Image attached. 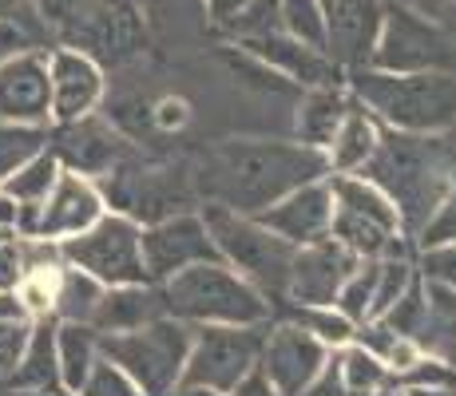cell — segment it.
Returning <instances> with one entry per match:
<instances>
[{
    "instance_id": "obj_1",
    "label": "cell",
    "mask_w": 456,
    "mask_h": 396,
    "mask_svg": "<svg viewBox=\"0 0 456 396\" xmlns=\"http://www.w3.org/2000/svg\"><path fill=\"white\" fill-rule=\"evenodd\" d=\"M330 174V158L305 143H266V139H226L199 158L195 187L207 202L239 214H262L290 190Z\"/></svg>"
},
{
    "instance_id": "obj_2",
    "label": "cell",
    "mask_w": 456,
    "mask_h": 396,
    "mask_svg": "<svg viewBox=\"0 0 456 396\" xmlns=\"http://www.w3.org/2000/svg\"><path fill=\"white\" fill-rule=\"evenodd\" d=\"M357 174L385 190V198L397 206L401 234H417L456 187V123L433 135L385 127L377 151Z\"/></svg>"
},
{
    "instance_id": "obj_3",
    "label": "cell",
    "mask_w": 456,
    "mask_h": 396,
    "mask_svg": "<svg viewBox=\"0 0 456 396\" xmlns=\"http://www.w3.org/2000/svg\"><path fill=\"white\" fill-rule=\"evenodd\" d=\"M349 95L393 131L433 135L456 123V72H346Z\"/></svg>"
},
{
    "instance_id": "obj_4",
    "label": "cell",
    "mask_w": 456,
    "mask_h": 396,
    "mask_svg": "<svg viewBox=\"0 0 456 396\" xmlns=\"http://www.w3.org/2000/svg\"><path fill=\"white\" fill-rule=\"evenodd\" d=\"M48 40L76 48L95 64H127L147 48L139 0H32Z\"/></svg>"
},
{
    "instance_id": "obj_5",
    "label": "cell",
    "mask_w": 456,
    "mask_h": 396,
    "mask_svg": "<svg viewBox=\"0 0 456 396\" xmlns=\"http://www.w3.org/2000/svg\"><path fill=\"white\" fill-rule=\"evenodd\" d=\"M163 313L187 325H262L270 302L226 262H195L159 281Z\"/></svg>"
},
{
    "instance_id": "obj_6",
    "label": "cell",
    "mask_w": 456,
    "mask_h": 396,
    "mask_svg": "<svg viewBox=\"0 0 456 396\" xmlns=\"http://www.w3.org/2000/svg\"><path fill=\"white\" fill-rule=\"evenodd\" d=\"M203 222L218 258L234 274L247 278L266 302H286V278H290V262L297 250L294 242L262 226L254 214H239V210H226L218 202H207Z\"/></svg>"
},
{
    "instance_id": "obj_7",
    "label": "cell",
    "mask_w": 456,
    "mask_h": 396,
    "mask_svg": "<svg viewBox=\"0 0 456 396\" xmlns=\"http://www.w3.org/2000/svg\"><path fill=\"white\" fill-rule=\"evenodd\" d=\"M195 329L179 317H155L127 333H100V353L116 360L119 368L139 384L147 396H167L183 381Z\"/></svg>"
},
{
    "instance_id": "obj_8",
    "label": "cell",
    "mask_w": 456,
    "mask_h": 396,
    "mask_svg": "<svg viewBox=\"0 0 456 396\" xmlns=\"http://www.w3.org/2000/svg\"><path fill=\"white\" fill-rule=\"evenodd\" d=\"M143 226L124 210H103L87 230L60 242L68 266L92 274L100 286H127V281H151L143 266Z\"/></svg>"
},
{
    "instance_id": "obj_9",
    "label": "cell",
    "mask_w": 456,
    "mask_h": 396,
    "mask_svg": "<svg viewBox=\"0 0 456 396\" xmlns=\"http://www.w3.org/2000/svg\"><path fill=\"white\" fill-rule=\"evenodd\" d=\"M370 68L381 72H456V44L436 16L385 4Z\"/></svg>"
},
{
    "instance_id": "obj_10",
    "label": "cell",
    "mask_w": 456,
    "mask_h": 396,
    "mask_svg": "<svg viewBox=\"0 0 456 396\" xmlns=\"http://www.w3.org/2000/svg\"><path fill=\"white\" fill-rule=\"evenodd\" d=\"M266 321L262 325H199L191 341L183 384H207L215 392H231L258 365Z\"/></svg>"
},
{
    "instance_id": "obj_11",
    "label": "cell",
    "mask_w": 456,
    "mask_h": 396,
    "mask_svg": "<svg viewBox=\"0 0 456 396\" xmlns=\"http://www.w3.org/2000/svg\"><path fill=\"white\" fill-rule=\"evenodd\" d=\"M48 151L60 158L64 171L87 174V179H108L111 171H119L131 158L127 139L111 123L95 119V111L80 119H68V123H52Z\"/></svg>"
},
{
    "instance_id": "obj_12",
    "label": "cell",
    "mask_w": 456,
    "mask_h": 396,
    "mask_svg": "<svg viewBox=\"0 0 456 396\" xmlns=\"http://www.w3.org/2000/svg\"><path fill=\"white\" fill-rule=\"evenodd\" d=\"M139 246H143V266L151 281H167L195 262H223L215 242H210L203 214H187V210L167 214L159 222H147L139 234Z\"/></svg>"
},
{
    "instance_id": "obj_13",
    "label": "cell",
    "mask_w": 456,
    "mask_h": 396,
    "mask_svg": "<svg viewBox=\"0 0 456 396\" xmlns=\"http://www.w3.org/2000/svg\"><path fill=\"white\" fill-rule=\"evenodd\" d=\"M0 119L52 127V79L44 48H24L0 60Z\"/></svg>"
},
{
    "instance_id": "obj_14",
    "label": "cell",
    "mask_w": 456,
    "mask_h": 396,
    "mask_svg": "<svg viewBox=\"0 0 456 396\" xmlns=\"http://www.w3.org/2000/svg\"><path fill=\"white\" fill-rule=\"evenodd\" d=\"M326 357H330V349L322 345L310 329H302L297 321H282V325H274V329H266L258 368L270 376L278 396H297L322 373Z\"/></svg>"
},
{
    "instance_id": "obj_15",
    "label": "cell",
    "mask_w": 456,
    "mask_h": 396,
    "mask_svg": "<svg viewBox=\"0 0 456 396\" xmlns=\"http://www.w3.org/2000/svg\"><path fill=\"white\" fill-rule=\"evenodd\" d=\"M357 254H349L338 238H318L294 250L290 278H286V302L294 305H333L341 281L357 270Z\"/></svg>"
},
{
    "instance_id": "obj_16",
    "label": "cell",
    "mask_w": 456,
    "mask_h": 396,
    "mask_svg": "<svg viewBox=\"0 0 456 396\" xmlns=\"http://www.w3.org/2000/svg\"><path fill=\"white\" fill-rule=\"evenodd\" d=\"M385 24V0H330L326 4V56L346 72L370 68Z\"/></svg>"
},
{
    "instance_id": "obj_17",
    "label": "cell",
    "mask_w": 456,
    "mask_h": 396,
    "mask_svg": "<svg viewBox=\"0 0 456 396\" xmlns=\"http://www.w3.org/2000/svg\"><path fill=\"white\" fill-rule=\"evenodd\" d=\"M108 210V198L95 187V179L76 171H60L52 182L48 198L37 210V234L32 238H52V242H64V238L87 230L95 218Z\"/></svg>"
},
{
    "instance_id": "obj_18",
    "label": "cell",
    "mask_w": 456,
    "mask_h": 396,
    "mask_svg": "<svg viewBox=\"0 0 456 396\" xmlns=\"http://www.w3.org/2000/svg\"><path fill=\"white\" fill-rule=\"evenodd\" d=\"M239 48L254 56L258 64H266L270 72H278L282 79H290L297 87H326V84H341V68L333 64L322 48L286 36L282 28L258 32V36H242Z\"/></svg>"
},
{
    "instance_id": "obj_19",
    "label": "cell",
    "mask_w": 456,
    "mask_h": 396,
    "mask_svg": "<svg viewBox=\"0 0 456 396\" xmlns=\"http://www.w3.org/2000/svg\"><path fill=\"white\" fill-rule=\"evenodd\" d=\"M48 79H52V123H68L92 116L103 100V64L76 48L48 52Z\"/></svg>"
},
{
    "instance_id": "obj_20",
    "label": "cell",
    "mask_w": 456,
    "mask_h": 396,
    "mask_svg": "<svg viewBox=\"0 0 456 396\" xmlns=\"http://www.w3.org/2000/svg\"><path fill=\"white\" fill-rule=\"evenodd\" d=\"M262 226H270L274 234H282L286 242L305 246L318 242L330 234V218H333V190L326 179H314L305 187L290 190L286 198H278L274 206H266L262 214H254Z\"/></svg>"
},
{
    "instance_id": "obj_21",
    "label": "cell",
    "mask_w": 456,
    "mask_h": 396,
    "mask_svg": "<svg viewBox=\"0 0 456 396\" xmlns=\"http://www.w3.org/2000/svg\"><path fill=\"white\" fill-rule=\"evenodd\" d=\"M163 317V294L155 281H127V286H103V297L92 313L95 333H127Z\"/></svg>"
},
{
    "instance_id": "obj_22",
    "label": "cell",
    "mask_w": 456,
    "mask_h": 396,
    "mask_svg": "<svg viewBox=\"0 0 456 396\" xmlns=\"http://www.w3.org/2000/svg\"><path fill=\"white\" fill-rule=\"evenodd\" d=\"M377 139H381V123H377L357 100H349L346 119H341V127L333 131V139L326 147L330 171L333 174H357L365 163H370V155L377 151Z\"/></svg>"
},
{
    "instance_id": "obj_23",
    "label": "cell",
    "mask_w": 456,
    "mask_h": 396,
    "mask_svg": "<svg viewBox=\"0 0 456 396\" xmlns=\"http://www.w3.org/2000/svg\"><path fill=\"white\" fill-rule=\"evenodd\" d=\"M349 100H354V95L341 92V84L310 87V92H305V100L297 103V143L326 151L333 131H338L341 119H346Z\"/></svg>"
},
{
    "instance_id": "obj_24",
    "label": "cell",
    "mask_w": 456,
    "mask_h": 396,
    "mask_svg": "<svg viewBox=\"0 0 456 396\" xmlns=\"http://www.w3.org/2000/svg\"><path fill=\"white\" fill-rule=\"evenodd\" d=\"M60 368H56V317H32L28 341H24V353L16 360V373L8 376V389H40V384H56Z\"/></svg>"
},
{
    "instance_id": "obj_25",
    "label": "cell",
    "mask_w": 456,
    "mask_h": 396,
    "mask_svg": "<svg viewBox=\"0 0 456 396\" xmlns=\"http://www.w3.org/2000/svg\"><path fill=\"white\" fill-rule=\"evenodd\" d=\"M425 297H428V313L417 333V345H420V353L441 357L456 368V289L425 281Z\"/></svg>"
},
{
    "instance_id": "obj_26",
    "label": "cell",
    "mask_w": 456,
    "mask_h": 396,
    "mask_svg": "<svg viewBox=\"0 0 456 396\" xmlns=\"http://www.w3.org/2000/svg\"><path fill=\"white\" fill-rule=\"evenodd\" d=\"M95 357H100V333L80 321H56V368L60 384L80 392V384L92 373Z\"/></svg>"
},
{
    "instance_id": "obj_27",
    "label": "cell",
    "mask_w": 456,
    "mask_h": 396,
    "mask_svg": "<svg viewBox=\"0 0 456 396\" xmlns=\"http://www.w3.org/2000/svg\"><path fill=\"white\" fill-rule=\"evenodd\" d=\"M100 297H103L100 281L64 262L56 274V286H52V317H56V321L92 325V313H95V305H100Z\"/></svg>"
},
{
    "instance_id": "obj_28",
    "label": "cell",
    "mask_w": 456,
    "mask_h": 396,
    "mask_svg": "<svg viewBox=\"0 0 456 396\" xmlns=\"http://www.w3.org/2000/svg\"><path fill=\"white\" fill-rule=\"evenodd\" d=\"M330 190H333V206H346L362 218H373L377 226H385V230L401 234L397 206H393V202L385 198V190H377L370 179H362V174H333Z\"/></svg>"
},
{
    "instance_id": "obj_29",
    "label": "cell",
    "mask_w": 456,
    "mask_h": 396,
    "mask_svg": "<svg viewBox=\"0 0 456 396\" xmlns=\"http://www.w3.org/2000/svg\"><path fill=\"white\" fill-rule=\"evenodd\" d=\"M354 341L362 349H370V353L381 360L385 368H389L393 376L397 373H405L409 365L420 357V345L413 337H405V333H397V329H389V325L381 321V317H370V321H357V329H354Z\"/></svg>"
},
{
    "instance_id": "obj_30",
    "label": "cell",
    "mask_w": 456,
    "mask_h": 396,
    "mask_svg": "<svg viewBox=\"0 0 456 396\" xmlns=\"http://www.w3.org/2000/svg\"><path fill=\"white\" fill-rule=\"evenodd\" d=\"M60 171H64V166H60V158L44 147V151H37L32 158H24V163L16 166L4 182H0V190H4V195H12L16 206H40V202L48 198V190H52V182H56Z\"/></svg>"
},
{
    "instance_id": "obj_31",
    "label": "cell",
    "mask_w": 456,
    "mask_h": 396,
    "mask_svg": "<svg viewBox=\"0 0 456 396\" xmlns=\"http://www.w3.org/2000/svg\"><path fill=\"white\" fill-rule=\"evenodd\" d=\"M330 238H338V242L346 246L349 254H357V258H381L385 246L397 238V230H385V226H377L373 218H362L346 206H333Z\"/></svg>"
},
{
    "instance_id": "obj_32",
    "label": "cell",
    "mask_w": 456,
    "mask_h": 396,
    "mask_svg": "<svg viewBox=\"0 0 456 396\" xmlns=\"http://www.w3.org/2000/svg\"><path fill=\"white\" fill-rule=\"evenodd\" d=\"M338 365H341V381H346L349 396H373L393 384V373L377 360L370 349H362L357 341L338 349Z\"/></svg>"
},
{
    "instance_id": "obj_33",
    "label": "cell",
    "mask_w": 456,
    "mask_h": 396,
    "mask_svg": "<svg viewBox=\"0 0 456 396\" xmlns=\"http://www.w3.org/2000/svg\"><path fill=\"white\" fill-rule=\"evenodd\" d=\"M278 28L326 52V4L322 0H278Z\"/></svg>"
},
{
    "instance_id": "obj_34",
    "label": "cell",
    "mask_w": 456,
    "mask_h": 396,
    "mask_svg": "<svg viewBox=\"0 0 456 396\" xmlns=\"http://www.w3.org/2000/svg\"><path fill=\"white\" fill-rule=\"evenodd\" d=\"M290 321H297L302 329H310L326 349L349 345V341H354V329H357L338 305H294Z\"/></svg>"
},
{
    "instance_id": "obj_35",
    "label": "cell",
    "mask_w": 456,
    "mask_h": 396,
    "mask_svg": "<svg viewBox=\"0 0 456 396\" xmlns=\"http://www.w3.org/2000/svg\"><path fill=\"white\" fill-rule=\"evenodd\" d=\"M48 147V127H28V123L0 119V182L37 151Z\"/></svg>"
},
{
    "instance_id": "obj_36",
    "label": "cell",
    "mask_w": 456,
    "mask_h": 396,
    "mask_svg": "<svg viewBox=\"0 0 456 396\" xmlns=\"http://www.w3.org/2000/svg\"><path fill=\"white\" fill-rule=\"evenodd\" d=\"M373 278H377V258H362L357 262V270L341 281L338 297H333V305H338L341 313L349 317V321H365L370 317V297H373Z\"/></svg>"
},
{
    "instance_id": "obj_37",
    "label": "cell",
    "mask_w": 456,
    "mask_h": 396,
    "mask_svg": "<svg viewBox=\"0 0 456 396\" xmlns=\"http://www.w3.org/2000/svg\"><path fill=\"white\" fill-rule=\"evenodd\" d=\"M425 313H428V297H425V281H420V274H417L413 281H409L405 294L381 313V321L389 325V329H397V333H405V337L417 341L420 325H425Z\"/></svg>"
},
{
    "instance_id": "obj_38",
    "label": "cell",
    "mask_w": 456,
    "mask_h": 396,
    "mask_svg": "<svg viewBox=\"0 0 456 396\" xmlns=\"http://www.w3.org/2000/svg\"><path fill=\"white\" fill-rule=\"evenodd\" d=\"M80 396H147V392L131 381L116 360H108L100 353L92 365V373H87V381L80 384Z\"/></svg>"
},
{
    "instance_id": "obj_39",
    "label": "cell",
    "mask_w": 456,
    "mask_h": 396,
    "mask_svg": "<svg viewBox=\"0 0 456 396\" xmlns=\"http://www.w3.org/2000/svg\"><path fill=\"white\" fill-rule=\"evenodd\" d=\"M401 389H456V368L441 357L420 353L405 373H397Z\"/></svg>"
},
{
    "instance_id": "obj_40",
    "label": "cell",
    "mask_w": 456,
    "mask_h": 396,
    "mask_svg": "<svg viewBox=\"0 0 456 396\" xmlns=\"http://www.w3.org/2000/svg\"><path fill=\"white\" fill-rule=\"evenodd\" d=\"M417 238V250H428V246H444L456 242V187L441 198V206L428 214V222L413 234Z\"/></svg>"
},
{
    "instance_id": "obj_41",
    "label": "cell",
    "mask_w": 456,
    "mask_h": 396,
    "mask_svg": "<svg viewBox=\"0 0 456 396\" xmlns=\"http://www.w3.org/2000/svg\"><path fill=\"white\" fill-rule=\"evenodd\" d=\"M425 281L433 286H444V289H456V242H444V246H428L420 250V270H417Z\"/></svg>"
},
{
    "instance_id": "obj_42",
    "label": "cell",
    "mask_w": 456,
    "mask_h": 396,
    "mask_svg": "<svg viewBox=\"0 0 456 396\" xmlns=\"http://www.w3.org/2000/svg\"><path fill=\"white\" fill-rule=\"evenodd\" d=\"M28 329H32V321H4L0 325V389H4L8 376L16 373V360L24 353Z\"/></svg>"
},
{
    "instance_id": "obj_43",
    "label": "cell",
    "mask_w": 456,
    "mask_h": 396,
    "mask_svg": "<svg viewBox=\"0 0 456 396\" xmlns=\"http://www.w3.org/2000/svg\"><path fill=\"white\" fill-rule=\"evenodd\" d=\"M278 28V0H250L247 12L231 24V36L242 40V36H258V32H270Z\"/></svg>"
},
{
    "instance_id": "obj_44",
    "label": "cell",
    "mask_w": 456,
    "mask_h": 396,
    "mask_svg": "<svg viewBox=\"0 0 456 396\" xmlns=\"http://www.w3.org/2000/svg\"><path fill=\"white\" fill-rule=\"evenodd\" d=\"M297 396H349L346 392V381H341V365H338V349L326 357V365H322V373L314 376L310 384H305Z\"/></svg>"
},
{
    "instance_id": "obj_45",
    "label": "cell",
    "mask_w": 456,
    "mask_h": 396,
    "mask_svg": "<svg viewBox=\"0 0 456 396\" xmlns=\"http://www.w3.org/2000/svg\"><path fill=\"white\" fill-rule=\"evenodd\" d=\"M24 278V258H20V238H0V289H16Z\"/></svg>"
},
{
    "instance_id": "obj_46",
    "label": "cell",
    "mask_w": 456,
    "mask_h": 396,
    "mask_svg": "<svg viewBox=\"0 0 456 396\" xmlns=\"http://www.w3.org/2000/svg\"><path fill=\"white\" fill-rule=\"evenodd\" d=\"M0 20L24 24V28H28L40 44H48V32H44V24H40L37 8H32V0H0Z\"/></svg>"
},
{
    "instance_id": "obj_47",
    "label": "cell",
    "mask_w": 456,
    "mask_h": 396,
    "mask_svg": "<svg viewBox=\"0 0 456 396\" xmlns=\"http://www.w3.org/2000/svg\"><path fill=\"white\" fill-rule=\"evenodd\" d=\"M24 48H44V44L32 36L24 24H16V20H0V60H8V56H16V52H24Z\"/></svg>"
},
{
    "instance_id": "obj_48",
    "label": "cell",
    "mask_w": 456,
    "mask_h": 396,
    "mask_svg": "<svg viewBox=\"0 0 456 396\" xmlns=\"http://www.w3.org/2000/svg\"><path fill=\"white\" fill-rule=\"evenodd\" d=\"M247 4H250V0H203L207 20L215 24L218 32H231V24L239 20L242 12H247Z\"/></svg>"
},
{
    "instance_id": "obj_49",
    "label": "cell",
    "mask_w": 456,
    "mask_h": 396,
    "mask_svg": "<svg viewBox=\"0 0 456 396\" xmlns=\"http://www.w3.org/2000/svg\"><path fill=\"white\" fill-rule=\"evenodd\" d=\"M151 123L159 131H179L183 123H187V103H183V100H163L159 108L151 111Z\"/></svg>"
},
{
    "instance_id": "obj_50",
    "label": "cell",
    "mask_w": 456,
    "mask_h": 396,
    "mask_svg": "<svg viewBox=\"0 0 456 396\" xmlns=\"http://www.w3.org/2000/svg\"><path fill=\"white\" fill-rule=\"evenodd\" d=\"M226 396H278V389H274V384H270V376H266V373H262V368H258V365H254V368H250V373H247V376H242V381H239V384H234V389H231V392H226Z\"/></svg>"
},
{
    "instance_id": "obj_51",
    "label": "cell",
    "mask_w": 456,
    "mask_h": 396,
    "mask_svg": "<svg viewBox=\"0 0 456 396\" xmlns=\"http://www.w3.org/2000/svg\"><path fill=\"white\" fill-rule=\"evenodd\" d=\"M4 321H32L16 289H0V325Z\"/></svg>"
},
{
    "instance_id": "obj_52",
    "label": "cell",
    "mask_w": 456,
    "mask_h": 396,
    "mask_svg": "<svg viewBox=\"0 0 456 396\" xmlns=\"http://www.w3.org/2000/svg\"><path fill=\"white\" fill-rule=\"evenodd\" d=\"M16 218H20V206H16V198L0 190V230L16 234Z\"/></svg>"
},
{
    "instance_id": "obj_53",
    "label": "cell",
    "mask_w": 456,
    "mask_h": 396,
    "mask_svg": "<svg viewBox=\"0 0 456 396\" xmlns=\"http://www.w3.org/2000/svg\"><path fill=\"white\" fill-rule=\"evenodd\" d=\"M0 396H80V392H72V389H64V384H40V389H8V392H0Z\"/></svg>"
},
{
    "instance_id": "obj_54",
    "label": "cell",
    "mask_w": 456,
    "mask_h": 396,
    "mask_svg": "<svg viewBox=\"0 0 456 396\" xmlns=\"http://www.w3.org/2000/svg\"><path fill=\"white\" fill-rule=\"evenodd\" d=\"M385 4H397V8H413V12H425V16H441L444 0H385Z\"/></svg>"
},
{
    "instance_id": "obj_55",
    "label": "cell",
    "mask_w": 456,
    "mask_h": 396,
    "mask_svg": "<svg viewBox=\"0 0 456 396\" xmlns=\"http://www.w3.org/2000/svg\"><path fill=\"white\" fill-rule=\"evenodd\" d=\"M167 396H226V392H215V389H207V384H183L179 381Z\"/></svg>"
},
{
    "instance_id": "obj_56",
    "label": "cell",
    "mask_w": 456,
    "mask_h": 396,
    "mask_svg": "<svg viewBox=\"0 0 456 396\" xmlns=\"http://www.w3.org/2000/svg\"><path fill=\"white\" fill-rule=\"evenodd\" d=\"M436 20L444 24V32L452 36V44H456V0H444V8H441V16Z\"/></svg>"
},
{
    "instance_id": "obj_57",
    "label": "cell",
    "mask_w": 456,
    "mask_h": 396,
    "mask_svg": "<svg viewBox=\"0 0 456 396\" xmlns=\"http://www.w3.org/2000/svg\"><path fill=\"white\" fill-rule=\"evenodd\" d=\"M401 396H456V389H405Z\"/></svg>"
},
{
    "instance_id": "obj_58",
    "label": "cell",
    "mask_w": 456,
    "mask_h": 396,
    "mask_svg": "<svg viewBox=\"0 0 456 396\" xmlns=\"http://www.w3.org/2000/svg\"><path fill=\"white\" fill-rule=\"evenodd\" d=\"M373 396H393V392H389V389H381V392H373Z\"/></svg>"
},
{
    "instance_id": "obj_59",
    "label": "cell",
    "mask_w": 456,
    "mask_h": 396,
    "mask_svg": "<svg viewBox=\"0 0 456 396\" xmlns=\"http://www.w3.org/2000/svg\"><path fill=\"white\" fill-rule=\"evenodd\" d=\"M0 238H12V234H4V230H0Z\"/></svg>"
},
{
    "instance_id": "obj_60",
    "label": "cell",
    "mask_w": 456,
    "mask_h": 396,
    "mask_svg": "<svg viewBox=\"0 0 456 396\" xmlns=\"http://www.w3.org/2000/svg\"><path fill=\"white\" fill-rule=\"evenodd\" d=\"M322 4H330V0H322Z\"/></svg>"
}]
</instances>
